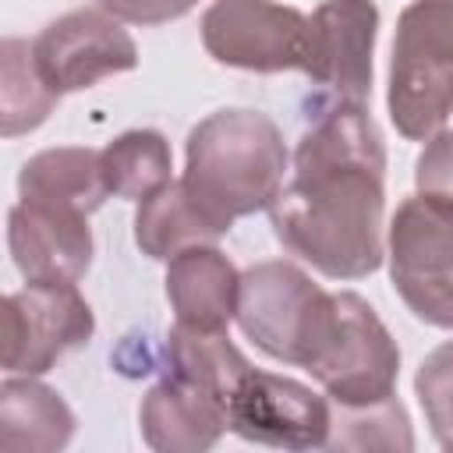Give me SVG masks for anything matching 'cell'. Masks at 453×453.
Here are the masks:
<instances>
[{
	"label": "cell",
	"mask_w": 453,
	"mask_h": 453,
	"mask_svg": "<svg viewBox=\"0 0 453 453\" xmlns=\"http://www.w3.org/2000/svg\"><path fill=\"white\" fill-rule=\"evenodd\" d=\"M386 145L361 103H329L301 134L290 180L269 205L276 241L329 280L386 258Z\"/></svg>",
	"instance_id": "cell-1"
},
{
	"label": "cell",
	"mask_w": 453,
	"mask_h": 453,
	"mask_svg": "<svg viewBox=\"0 0 453 453\" xmlns=\"http://www.w3.org/2000/svg\"><path fill=\"white\" fill-rule=\"evenodd\" d=\"M290 149L283 131L262 110H216L188 131L184 191L202 216L226 237L244 216L269 212L287 184Z\"/></svg>",
	"instance_id": "cell-2"
},
{
	"label": "cell",
	"mask_w": 453,
	"mask_h": 453,
	"mask_svg": "<svg viewBox=\"0 0 453 453\" xmlns=\"http://www.w3.org/2000/svg\"><path fill=\"white\" fill-rule=\"evenodd\" d=\"M386 110L407 142H428L453 117V0H411L400 11Z\"/></svg>",
	"instance_id": "cell-3"
},
{
	"label": "cell",
	"mask_w": 453,
	"mask_h": 453,
	"mask_svg": "<svg viewBox=\"0 0 453 453\" xmlns=\"http://www.w3.org/2000/svg\"><path fill=\"white\" fill-rule=\"evenodd\" d=\"M234 319L262 354L308 368L333 329L336 294L322 290L301 265L269 258L241 273Z\"/></svg>",
	"instance_id": "cell-4"
},
{
	"label": "cell",
	"mask_w": 453,
	"mask_h": 453,
	"mask_svg": "<svg viewBox=\"0 0 453 453\" xmlns=\"http://www.w3.org/2000/svg\"><path fill=\"white\" fill-rule=\"evenodd\" d=\"M386 262L400 301L428 326L453 329V202L414 191L386 226Z\"/></svg>",
	"instance_id": "cell-5"
},
{
	"label": "cell",
	"mask_w": 453,
	"mask_h": 453,
	"mask_svg": "<svg viewBox=\"0 0 453 453\" xmlns=\"http://www.w3.org/2000/svg\"><path fill=\"white\" fill-rule=\"evenodd\" d=\"M304 372L326 389L333 403H379L396 393L400 347L361 294L336 290L333 329Z\"/></svg>",
	"instance_id": "cell-6"
},
{
	"label": "cell",
	"mask_w": 453,
	"mask_h": 453,
	"mask_svg": "<svg viewBox=\"0 0 453 453\" xmlns=\"http://www.w3.org/2000/svg\"><path fill=\"white\" fill-rule=\"evenodd\" d=\"M202 46L223 67L304 71L308 14L276 0H212L202 14Z\"/></svg>",
	"instance_id": "cell-7"
},
{
	"label": "cell",
	"mask_w": 453,
	"mask_h": 453,
	"mask_svg": "<svg viewBox=\"0 0 453 453\" xmlns=\"http://www.w3.org/2000/svg\"><path fill=\"white\" fill-rule=\"evenodd\" d=\"M226 425L234 435L273 449H326L329 396L311 386L248 365L226 393Z\"/></svg>",
	"instance_id": "cell-8"
},
{
	"label": "cell",
	"mask_w": 453,
	"mask_h": 453,
	"mask_svg": "<svg viewBox=\"0 0 453 453\" xmlns=\"http://www.w3.org/2000/svg\"><path fill=\"white\" fill-rule=\"evenodd\" d=\"M32 60L42 81L57 92H85L103 78L138 67V46L124 21L103 7H81L60 14L32 39Z\"/></svg>",
	"instance_id": "cell-9"
},
{
	"label": "cell",
	"mask_w": 453,
	"mask_h": 453,
	"mask_svg": "<svg viewBox=\"0 0 453 453\" xmlns=\"http://www.w3.org/2000/svg\"><path fill=\"white\" fill-rule=\"evenodd\" d=\"M4 326V368L11 375H42L67 350L92 340L96 315L78 283H25L7 294Z\"/></svg>",
	"instance_id": "cell-10"
},
{
	"label": "cell",
	"mask_w": 453,
	"mask_h": 453,
	"mask_svg": "<svg viewBox=\"0 0 453 453\" xmlns=\"http://www.w3.org/2000/svg\"><path fill=\"white\" fill-rule=\"evenodd\" d=\"M375 35V0H322L308 14L304 74L329 96V103H368Z\"/></svg>",
	"instance_id": "cell-11"
},
{
	"label": "cell",
	"mask_w": 453,
	"mask_h": 453,
	"mask_svg": "<svg viewBox=\"0 0 453 453\" xmlns=\"http://www.w3.org/2000/svg\"><path fill=\"white\" fill-rule=\"evenodd\" d=\"M7 248L28 283H78L92 265L88 212L18 198L7 212Z\"/></svg>",
	"instance_id": "cell-12"
},
{
	"label": "cell",
	"mask_w": 453,
	"mask_h": 453,
	"mask_svg": "<svg viewBox=\"0 0 453 453\" xmlns=\"http://www.w3.org/2000/svg\"><path fill=\"white\" fill-rule=\"evenodd\" d=\"M138 428L145 446L156 453H205L223 439V432H230L223 396L177 368L142 396Z\"/></svg>",
	"instance_id": "cell-13"
},
{
	"label": "cell",
	"mask_w": 453,
	"mask_h": 453,
	"mask_svg": "<svg viewBox=\"0 0 453 453\" xmlns=\"http://www.w3.org/2000/svg\"><path fill=\"white\" fill-rule=\"evenodd\" d=\"M166 301L188 329L223 333L237 315L241 273L216 244H195L166 262Z\"/></svg>",
	"instance_id": "cell-14"
},
{
	"label": "cell",
	"mask_w": 453,
	"mask_h": 453,
	"mask_svg": "<svg viewBox=\"0 0 453 453\" xmlns=\"http://www.w3.org/2000/svg\"><path fill=\"white\" fill-rule=\"evenodd\" d=\"M78 418L67 400L35 375H7L0 382V449L53 453L74 439Z\"/></svg>",
	"instance_id": "cell-15"
},
{
	"label": "cell",
	"mask_w": 453,
	"mask_h": 453,
	"mask_svg": "<svg viewBox=\"0 0 453 453\" xmlns=\"http://www.w3.org/2000/svg\"><path fill=\"white\" fill-rule=\"evenodd\" d=\"M106 180L96 149L60 145L35 152L18 173V198L53 202L78 212H96L106 202Z\"/></svg>",
	"instance_id": "cell-16"
},
{
	"label": "cell",
	"mask_w": 453,
	"mask_h": 453,
	"mask_svg": "<svg viewBox=\"0 0 453 453\" xmlns=\"http://www.w3.org/2000/svg\"><path fill=\"white\" fill-rule=\"evenodd\" d=\"M223 234L202 216L180 180H166L138 202L134 212V244L156 262H170L177 251L195 244H216Z\"/></svg>",
	"instance_id": "cell-17"
},
{
	"label": "cell",
	"mask_w": 453,
	"mask_h": 453,
	"mask_svg": "<svg viewBox=\"0 0 453 453\" xmlns=\"http://www.w3.org/2000/svg\"><path fill=\"white\" fill-rule=\"evenodd\" d=\"M99 166H103L106 191L117 198H131V202H142L145 195L173 180L170 142L152 127H134L106 142L99 149Z\"/></svg>",
	"instance_id": "cell-18"
},
{
	"label": "cell",
	"mask_w": 453,
	"mask_h": 453,
	"mask_svg": "<svg viewBox=\"0 0 453 453\" xmlns=\"http://www.w3.org/2000/svg\"><path fill=\"white\" fill-rule=\"evenodd\" d=\"M60 96L42 81L35 60H32V42L7 35L0 42V134L18 138L35 131Z\"/></svg>",
	"instance_id": "cell-19"
},
{
	"label": "cell",
	"mask_w": 453,
	"mask_h": 453,
	"mask_svg": "<svg viewBox=\"0 0 453 453\" xmlns=\"http://www.w3.org/2000/svg\"><path fill=\"white\" fill-rule=\"evenodd\" d=\"M326 449H414V432L403 403L393 396L379 403H333L329 400V439Z\"/></svg>",
	"instance_id": "cell-20"
},
{
	"label": "cell",
	"mask_w": 453,
	"mask_h": 453,
	"mask_svg": "<svg viewBox=\"0 0 453 453\" xmlns=\"http://www.w3.org/2000/svg\"><path fill=\"white\" fill-rule=\"evenodd\" d=\"M414 393L425 411L432 439L442 449H453V340L425 354L414 375Z\"/></svg>",
	"instance_id": "cell-21"
},
{
	"label": "cell",
	"mask_w": 453,
	"mask_h": 453,
	"mask_svg": "<svg viewBox=\"0 0 453 453\" xmlns=\"http://www.w3.org/2000/svg\"><path fill=\"white\" fill-rule=\"evenodd\" d=\"M414 184L418 191L453 202V127H442L425 142L414 163Z\"/></svg>",
	"instance_id": "cell-22"
},
{
	"label": "cell",
	"mask_w": 453,
	"mask_h": 453,
	"mask_svg": "<svg viewBox=\"0 0 453 453\" xmlns=\"http://www.w3.org/2000/svg\"><path fill=\"white\" fill-rule=\"evenodd\" d=\"M106 14L124 25H166L198 7V0H99Z\"/></svg>",
	"instance_id": "cell-23"
}]
</instances>
